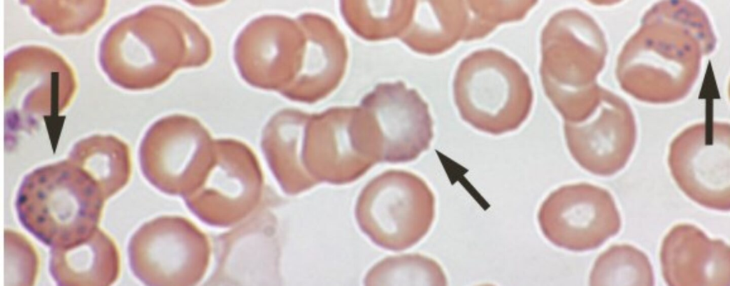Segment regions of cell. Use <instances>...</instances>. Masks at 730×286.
<instances>
[{
    "label": "cell",
    "mask_w": 730,
    "mask_h": 286,
    "mask_svg": "<svg viewBox=\"0 0 730 286\" xmlns=\"http://www.w3.org/2000/svg\"><path fill=\"white\" fill-rule=\"evenodd\" d=\"M576 13L562 11L552 16L542 31L540 73L547 97L566 122L582 121L595 103L590 85L595 71L575 52Z\"/></svg>",
    "instance_id": "cell-11"
},
{
    "label": "cell",
    "mask_w": 730,
    "mask_h": 286,
    "mask_svg": "<svg viewBox=\"0 0 730 286\" xmlns=\"http://www.w3.org/2000/svg\"><path fill=\"white\" fill-rule=\"evenodd\" d=\"M263 188L262 171L253 151L237 140L216 139L206 175L182 198L201 221L227 228L240 223L255 210Z\"/></svg>",
    "instance_id": "cell-8"
},
{
    "label": "cell",
    "mask_w": 730,
    "mask_h": 286,
    "mask_svg": "<svg viewBox=\"0 0 730 286\" xmlns=\"http://www.w3.org/2000/svg\"><path fill=\"white\" fill-rule=\"evenodd\" d=\"M365 285H446L440 265L420 254L387 257L375 264L364 279Z\"/></svg>",
    "instance_id": "cell-20"
},
{
    "label": "cell",
    "mask_w": 730,
    "mask_h": 286,
    "mask_svg": "<svg viewBox=\"0 0 730 286\" xmlns=\"http://www.w3.org/2000/svg\"><path fill=\"white\" fill-rule=\"evenodd\" d=\"M590 285H654L647 255L628 244L613 245L596 259L590 275Z\"/></svg>",
    "instance_id": "cell-19"
},
{
    "label": "cell",
    "mask_w": 730,
    "mask_h": 286,
    "mask_svg": "<svg viewBox=\"0 0 730 286\" xmlns=\"http://www.w3.org/2000/svg\"><path fill=\"white\" fill-rule=\"evenodd\" d=\"M308 114L285 109L264 126L261 148L282 190L294 195L315 186L305 168V128Z\"/></svg>",
    "instance_id": "cell-16"
},
{
    "label": "cell",
    "mask_w": 730,
    "mask_h": 286,
    "mask_svg": "<svg viewBox=\"0 0 730 286\" xmlns=\"http://www.w3.org/2000/svg\"><path fill=\"white\" fill-rule=\"evenodd\" d=\"M68 159L95 180L106 200L120 190L130 177L129 148L112 136L95 135L78 141Z\"/></svg>",
    "instance_id": "cell-18"
},
{
    "label": "cell",
    "mask_w": 730,
    "mask_h": 286,
    "mask_svg": "<svg viewBox=\"0 0 730 286\" xmlns=\"http://www.w3.org/2000/svg\"><path fill=\"white\" fill-rule=\"evenodd\" d=\"M128 255L133 275L145 285L190 286L206 274L211 246L207 235L189 220L163 215L135 232Z\"/></svg>",
    "instance_id": "cell-6"
},
{
    "label": "cell",
    "mask_w": 730,
    "mask_h": 286,
    "mask_svg": "<svg viewBox=\"0 0 730 286\" xmlns=\"http://www.w3.org/2000/svg\"><path fill=\"white\" fill-rule=\"evenodd\" d=\"M149 10V29L137 51L101 63L110 79L130 90L155 87L178 68L205 64L211 54L208 38L182 12L169 7Z\"/></svg>",
    "instance_id": "cell-3"
},
{
    "label": "cell",
    "mask_w": 730,
    "mask_h": 286,
    "mask_svg": "<svg viewBox=\"0 0 730 286\" xmlns=\"http://www.w3.org/2000/svg\"><path fill=\"white\" fill-rule=\"evenodd\" d=\"M305 148L306 169L315 185L351 183L382 161L379 132L363 108L309 114Z\"/></svg>",
    "instance_id": "cell-5"
},
{
    "label": "cell",
    "mask_w": 730,
    "mask_h": 286,
    "mask_svg": "<svg viewBox=\"0 0 730 286\" xmlns=\"http://www.w3.org/2000/svg\"><path fill=\"white\" fill-rule=\"evenodd\" d=\"M49 271L58 285H110L119 275V252L113 239L98 228L79 244L51 248Z\"/></svg>",
    "instance_id": "cell-17"
},
{
    "label": "cell",
    "mask_w": 730,
    "mask_h": 286,
    "mask_svg": "<svg viewBox=\"0 0 730 286\" xmlns=\"http://www.w3.org/2000/svg\"><path fill=\"white\" fill-rule=\"evenodd\" d=\"M544 236L565 250L583 252L600 247L620 230L615 199L606 189L581 183L562 186L542 203L538 215Z\"/></svg>",
    "instance_id": "cell-9"
},
{
    "label": "cell",
    "mask_w": 730,
    "mask_h": 286,
    "mask_svg": "<svg viewBox=\"0 0 730 286\" xmlns=\"http://www.w3.org/2000/svg\"><path fill=\"white\" fill-rule=\"evenodd\" d=\"M668 165L679 189L701 206L730 209L729 128L699 124L686 129L670 145Z\"/></svg>",
    "instance_id": "cell-10"
},
{
    "label": "cell",
    "mask_w": 730,
    "mask_h": 286,
    "mask_svg": "<svg viewBox=\"0 0 730 286\" xmlns=\"http://www.w3.org/2000/svg\"><path fill=\"white\" fill-rule=\"evenodd\" d=\"M5 276L11 285H33L38 259L33 245L21 234L5 231Z\"/></svg>",
    "instance_id": "cell-22"
},
{
    "label": "cell",
    "mask_w": 730,
    "mask_h": 286,
    "mask_svg": "<svg viewBox=\"0 0 730 286\" xmlns=\"http://www.w3.org/2000/svg\"><path fill=\"white\" fill-rule=\"evenodd\" d=\"M355 218L361 230L377 246L401 251L418 243L435 217V197L417 175L386 170L360 192Z\"/></svg>",
    "instance_id": "cell-4"
},
{
    "label": "cell",
    "mask_w": 730,
    "mask_h": 286,
    "mask_svg": "<svg viewBox=\"0 0 730 286\" xmlns=\"http://www.w3.org/2000/svg\"><path fill=\"white\" fill-rule=\"evenodd\" d=\"M215 140L197 119L172 115L154 123L139 148L145 178L160 192L183 198L203 180L212 163Z\"/></svg>",
    "instance_id": "cell-7"
},
{
    "label": "cell",
    "mask_w": 730,
    "mask_h": 286,
    "mask_svg": "<svg viewBox=\"0 0 730 286\" xmlns=\"http://www.w3.org/2000/svg\"><path fill=\"white\" fill-rule=\"evenodd\" d=\"M106 201L95 180L67 158L27 174L15 207L21 224L36 238L51 248H66L98 228Z\"/></svg>",
    "instance_id": "cell-1"
},
{
    "label": "cell",
    "mask_w": 730,
    "mask_h": 286,
    "mask_svg": "<svg viewBox=\"0 0 730 286\" xmlns=\"http://www.w3.org/2000/svg\"><path fill=\"white\" fill-rule=\"evenodd\" d=\"M361 106L378 128L382 161H411L428 148L433 123L428 105L403 82L377 85L363 98Z\"/></svg>",
    "instance_id": "cell-13"
},
{
    "label": "cell",
    "mask_w": 730,
    "mask_h": 286,
    "mask_svg": "<svg viewBox=\"0 0 730 286\" xmlns=\"http://www.w3.org/2000/svg\"><path fill=\"white\" fill-rule=\"evenodd\" d=\"M299 34L290 19L268 15L252 21L237 36L235 61L242 78L253 87L281 93L302 61Z\"/></svg>",
    "instance_id": "cell-12"
},
{
    "label": "cell",
    "mask_w": 730,
    "mask_h": 286,
    "mask_svg": "<svg viewBox=\"0 0 730 286\" xmlns=\"http://www.w3.org/2000/svg\"><path fill=\"white\" fill-rule=\"evenodd\" d=\"M537 3L523 1H467L469 18L463 40L482 38L498 25L523 19Z\"/></svg>",
    "instance_id": "cell-21"
},
{
    "label": "cell",
    "mask_w": 730,
    "mask_h": 286,
    "mask_svg": "<svg viewBox=\"0 0 730 286\" xmlns=\"http://www.w3.org/2000/svg\"><path fill=\"white\" fill-rule=\"evenodd\" d=\"M453 94L461 118L493 135L518 128L533 101L528 74L515 59L494 48L474 51L462 60Z\"/></svg>",
    "instance_id": "cell-2"
},
{
    "label": "cell",
    "mask_w": 730,
    "mask_h": 286,
    "mask_svg": "<svg viewBox=\"0 0 730 286\" xmlns=\"http://www.w3.org/2000/svg\"><path fill=\"white\" fill-rule=\"evenodd\" d=\"M599 116L584 125L565 122L569 151L585 170L599 176L621 170L632 154L636 140L634 121L627 106L611 95L605 96Z\"/></svg>",
    "instance_id": "cell-14"
},
{
    "label": "cell",
    "mask_w": 730,
    "mask_h": 286,
    "mask_svg": "<svg viewBox=\"0 0 730 286\" xmlns=\"http://www.w3.org/2000/svg\"><path fill=\"white\" fill-rule=\"evenodd\" d=\"M663 278L669 286H728L730 250L721 239H711L696 225L674 226L659 252Z\"/></svg>",
    "instance_id": "cell-15"
}]
</instances>
